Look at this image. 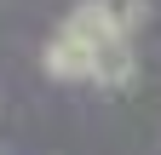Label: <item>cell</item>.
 Here are the masks:
<instances>
[{
  "instance_id": "6da1fadb",
  "label": "cell",
  "mask_w": 161,
  "mask_h": 155,
  "mask_svg": "<svg viewBox=\"0 0 161 155\" xmlns=\"http://www.w3.org/2000/svg\"><path fill=\"white\" fill-rule=\"evenodd\" d=\"M40 63H46L52 81H92V46H80L69 29H58L46 52H40Z\"/></svg>"
},
{
  "instance_id": "7a4b0ae2",
  "label": "cell",
  "mask_w": 161,
  "mask_h": 155,
  "mask_svg": "<svg viewBox=\"0 0 161 155\" xmlns=\"http://www.w3.org/2000/svg\"><path fill=\"white\" fill-rule=\"evenodd\" d=\"M92 81L109 86V92H121V86L132 81V46L127 40H104V46L92 52Z\"/></svg>"
},
{
  "instance_id": "3957f363",
  "label": "cell",
  "mask_w": 161,
  "mask_h": 155,
  "mask_svg": "<svg viewBox=\"0 0 161 155\" xmlns=\"http://www.w3.org/2000/svg\"><path fill=\"white\" fill-rule=\"evenodd\" d=\"M92 6H98V17L109 23V35H121V40L144 23V0H92Z\"/></svg>"
}]
</instances>
